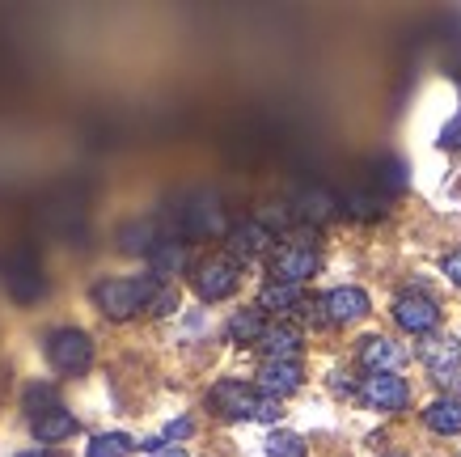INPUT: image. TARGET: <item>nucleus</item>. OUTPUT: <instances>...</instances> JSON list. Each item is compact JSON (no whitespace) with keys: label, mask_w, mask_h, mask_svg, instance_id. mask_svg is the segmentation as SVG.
Instances as JSON below:
<instances>
[{"label":"nucleus","mask_w":461,"mask_h":457,"mask_svg":"<svg viewBox=\"0 0 461 457\" xmlns=\"http://www.w3.org/2000/svg\"><path fill=\"white\" fill-rule=\"evenodd\" d=\"M161 288L157 276H131V279H98L94 284V305H98L106 318L127 322L136 309H149Z\"/></svg>","instance_id":"nucleus-1"},{"label":"nucleus","mask_w":461,"mask_h":457,"mask_svg":"<svg viewBox=\"0 0 461 457\" xmlns=\"http://www.w3.org/2000/svg\"><path fill=\"white\" fill-rule=\"evenodd\" d=\"M47 361L56 364L59 373H85L89 364H94V339L85 331H77V326H68V331H56L51 339H47Z\"/></svg>","instance_id":"nucleus-2"},{"label":"nucleus","mask_w":461,"mask_h":457,"mask_svg":"<svg viewBox=\"0 0 461 457\" xmlns=\"http://www.w3.org/2000/svg\"><path fill=\"white\" fill-rule=\"evenodd\" d=\"M238 279H241V267L238 259H229V254H212L203 259L195 271V292L199 301H224V297H233L238 292Z\"/></svg>","instance_id":"nucleus-3"},{"label":"nucleus","mask_w":461,"mask_h":457,"mask_svg":"<svg viewBox=\"0 0 461 457\" xmlns=\"http://www.w3.org/2000/svg\"><path fill=\"white\" fill-rule=\"evenodd\" d=\"M318 250L305 246V242H284V246L271 250V276L276 284H305L309 276H318Z\"/></svg>","instance_id":"nucleus-4"},{"label":"nucleus","mask_w":461,"mask_h":457,"mask_svg":"<svg viewBox=\"0 0 461 457\" xmlns=\"http://www.w3.org/2000/svg\"><path fill=\"white\" fill-rule=\"evenodd\" d=\"M393 322L411 334H432L440 326V305L428 292H402L393 301Z\"/></svg>","instance_id":"nucleus-5"},{"label":"nucleus","mask_w":461,"mask_h":457,"mask_svg":"<svg viewBox=\"0 0 461 457\" xmlns=\"http://www.w3.org/2000/svg\"><path fill=\"white\" fill-rule=\"evenodd\" d=\"M360 402L373 411H402L411 402V386L398 373H368L360 381Z\"/></svg>","instance_id":"nucleus-6"},{"label":"nucleus","mask_w":461,"mask_h":457,"mask_svg":"<svg viewBox=\"0 0 461 457\" xmlns=\"http://www.w3.org/2000/svg\"><path fill=\"white\" fill-rule=\"evenodd\" d=\"M5 284H9V292H14L17 301H39L42 288H47V279H42V267H39V259H34V250L22 246L14 259H9Z\"/></svg>","instance_id":"nucleus-7"},{"label":"nucleus","mask_w":461,"mask_h":457,"mask_svg":"<svg viewBox=\"0 0 461 457\" xmlns=\"http://www.w3.org/2000/svg\"><path fill=\"white\" fill-rule=\"evenodd\" d=\"M212 407L221 411L224 419H258V407H263V394L246 381H216L212 389Z\"/></svg>","instance_id":"nucleus-8"},{"label":"nucleus","mask_w":461,"mask_h":457,"mask_svg":"<svg viewBox=\"0 0 461 457\" xmlns=\"http://www.w3.org/2000/svg\"><path fill=\"white\" fill-rule=\"evenodd\" d=\"M182 233L186 237H221L224 233V208L216 195H195L186 208H182Z\"/></svg>","instance_id":"nucleus-9"},{"label":"nucleus","mask_w":461,"mask_h":457,"mask_svg":"<svg viewBox=\"0 0 461 457\" xmlns=\"http://www.w3.org/2000/svg\"><path fill=\"white\" fill-rule=\"evenodd\" d=\"M321 309H326V322L330 326H351L368 314V292L364 288H335L321 297Z\"/></svg>","instance_id":"nucleus-10"},{"label":"nucleus","mask_w":461,"mask_h":457,"mask_svg":"<svg viewBox=\"0 0 461 457\" xmlns=\"http://www.w3.org/2000/svg\"><path fill=\"white\" fill-rule=\"evenodd\" d=\"M360 364L368 373H398L406 364V347L385 339V334H368L360 343Z\"/></svg>","instance_id":"nucleus-11"},{"label":"nucleus","mask_w":461,"mask_h":457,"mask_svg":"<svg viewBox=\"0 0 461 457\" xmlns=\"http://www.w3.org/2000/svg\"><path fill=\"white\" fill-rule=\"evenodd\" d=\"M301 361H263L258 369V394H271V398H284V394H296L301 389Z\"/></svg>","instance_id":"nucleus-12"},{"label":"nucleus","mask_w":461,"mask_h":457,"mask_svg":"<svg viewBox=\"0 0 461 457\" xmlns=\"http://www.w3.org/2000/svg\"><path fill=\"white\" fill-rule=\"evenodd\" d=\"M339 212V199L326 187H305V191L293 199V216L305 224H326Z\"/></svg>","instance_id":"nucleus-13"},{"label":"nucleus","mask_w":461,"mask_h":457,"mask_svg":"<svg viewBox=\"0 0 461 457\" xmlns=\"http://www.w3.org/2000/svg\"><path fill=\"white\" fill-rule=\"evenodd\" d=\"M267 246H271V233L258 221H246L238 229H229V259H238V263H250V259L267 254Z\"/></svg>","instance_id":"nucleus-14"},{"label":"nucleus","mask_w":461,"mask_h":457,"mask_svg":"<svg viewBox=\"0 0 461 457\" xmlns=\"http://www.w3.org/2000/svg\"><path fill=\"white\" fill-rule=\"evenodd\" d=\"M258 347H263L267 361H296V352H301V331H296L293 322H276V326H267Z\"/></svg>","instance_id":"nucleus-15"},{"label":"nucleus","mask_w":461,"mask_h":457,"mask_svg":"<svg viewBox=\"0 0 461 457\" xmlns=\"http://www.w3.org/2000/svg\"><path fill=\"white\" fill-rule=\"evenodd\" d=\"M182 267H186V242H178V237H161V242L153 246V254H149V271L166 284L169 276H178Z\"/></svg>","instance_id":"nucleus-16"},{"label":"nucleus","mask_w":461,"mask_h":457,"mask_svg":"<svg viewBox=\"0 0 461 457\" xmlns=\"http://www.w3.org/2000/svg\"><path fill=\"white\" fill-rule=\"evenodd\" d=\"M420 361L428 364L436 377H448L461 364V343H457V339H423V343H420Z\"/></svg>","instance_id":"nucleus-17"},{"label":"nucleus","mask_w":461,"mask_h":457,"mask_svg":"<svg viewBox=\"0 0 461 457\" xmlns=\"http://www.w3.org/2000/svg\"><path fill=\"white\" fill-rule=\"evenodd\" d=\"M72 432H77V419H72V411H64V407H47V411L34 416V436H39L42 444H56V441H64V436H72Z\"/></svg>","instance_id":"nucleus-18"},{"label":"nucleus","mask_w":461,"mask_h":457,"mask_svg":"<svg viewBox=\"0 0 461 457\" xmlns=\"http://www.w3.org/2000/svg\"><path fill=\"white\" fill-rule=\"evenodd\" d=\"M305 305V292L296 288V284H267L263 292H258V309L263 314H293V309H301Z\"/></svg>","instance_id":"nucleus-19"},{"label":"nucleus","mask_w":461,"mask_h":457,"mask_svg":"<svg viewBox=\"0 0 461 457\" xmlns=\"http://www.w3.org/2000/svg\"><path fill=\"white\" fill-rule=\"evenodd\" d=\"M339 208L348 212V216H356V221H381V216H385V195H381L377 187H373V191H348Z\"/></svg>","instance_id":"nucleus-20"},{"label":"nucleus","mask_w":461,"mask_h":457,"mask_svg":"<svg viewBox=\"0 0 461 457\" xmlns=\"http://www.w3.org/2000/svg\"><path fill=\"white\" fill-rule=\"evenodd\" d=\"M267 334V314L254 305V309H238L233 318H229V339L233 343H258Z\"/></svg>","instance_id":"nucleus-21"},{"label":"nucleus","mask_w":461,"mask_h":457,"mask_svg":"<svg viewBox=\"0 0 461 457\" xmlns=\"http://www.w3.org/2000/svg\"><path fill=\"white\" fill-rule=\"evenodd\" d=\"M423 424H428L432 432H440V436H457L461 432V402L457 398L432 402V407L423 411Z\"/></svg>","instance_id":"nucleus-22"},{"label":"nucleus","mask_w":461,"mask_h":457,"mask_svg":"<svg viewBox=\"0 0 461 457\" xmlns=\"http://www.w3.org/2000/svg\"><path fill=\"white\" fill-rule=\"evenodd\" d=\"M131 449H136V441L123 436V432H106V436L89 441V457H127Z\"/></svg>","instance_id":"nucleus-23"},{"label":"nucleus","mask_w":461,"mask_h":457,"mask_svg":"<svg viewBox=\"0 0 461 457\" xmlns=\"http://www.w3.org/2000/svg\"><path fill=\"white\" fill-rule=\"evenodd\" d=\"M119 242H123L127 254H140V250H144V254H153V246H157V242H153V221L127 224L123 233H119Z\"/></svg>","instance_id":"nucleus-24"},{"label":"nucleus","mask_w":461,"mask_h":457,"mask_svg":"<svg viewBox=\"0 0 461 457\" xmlns=\"http://www.w3.org/2000/svg\"><path fill=\"white\" fill-rule=\"evenodd\" d=\"M254 221L263 224L267 233H276V229H288V224H293L296 216H293V204H267V208L258 212Z\"/></svg>","instance_id":"nucleus-25"},{"label":"nucleus","mask_w":461,"mask_h":457,"mask_svg":"<svg viewBox=\"0 0 461 457\" xmlns=\"http://www.w3.org/2000/svg\"><path fill=\"white\" fill-rule=\"evenodd\" d=\"M267 457H305V441L293 436V432H276L267 441Z\"/></svg>","instance_id":"nucleus-26"},{"label":"nucleus","mask_w":461,"mask_h":457,"mask_svg":"<svg viewBox=\"0 0 461 457\" xmlns=\"http://www.w3.org/2000/svg\"><path fill=\"white\" fill-rule=\"evenodd\" d=\"M377 187H381V195H398L406 187V169L398 166V161H381L377 166Z\"/></svg>","instance_id":"nucleus-27"},{"label":"nucleus","mask_w":461,"mask_h":457,"mask_svg":"<svg viewBox=\"0 0 461 457\" xmlns=\"http://www.w3.org/2000/svg\"><path fill=\"white\" fill-rule=\"evenodd\" d=\"M153 314H169V309H178V292L169 288V284H161L157 288V297H153V305H149Z\"/></svg>","instance_id":"nucleus-28"},{"label":"nucleus","mask_w":461,"mask_h":457,"mask_svg":"<svg viewBox=\"0 0 461 457\" xmlns=\"http://www.w3.org/2000/svg\"><path fill=\"white\" fill-rule=\"evenodd\" d=\"M440 144L445 149H461V114H453L445 123V132H440Z\"/></svg>","instance_id":"nucleus-29"},{"label":"nucleus","mask_w":461,"mask_h":457,"mask_svg":"<svg viewBox=\"0 0 461 457\" xmlns=\"http://www.w3.org/2000/svg\"><path fill=\"white\" fill-rule=\"evenodd\" d=\"M191 432H195L191 419H174V424L166 428V441H182V436H191Z\"/></svg>","instance_id":"nucleus-30"},{"label":"nucleus","mask_w":461,"mask_h":457,"mask_svg":"<svg viewBox=\"0 0 461 457\" xmlns=\"http://www.w3.org/2000/svg\"><path fill=\"white\" fill-rule=\"evenodd\" d=\"M445 276H448V279H453V284H457V288H461V250H453V254H448V259H445Z\"/></svg>","instance_id":"nucleus-31"},{"label":"nucleus","mask_w":461,"mask_h":457,"mask_svg":"<svg viewBox=\"0 0 461 457\" xmlns=\"http://www.w3.org/2000/svg\"><path fill=\"white\" fill-rule=\"evenodd\" d=\"M153 457H186V453H182V449H174V444H166V449H157Z\"/></svg>","instance_id":"nucleus-32"},{"label":"nucleus","mask_w":461,"mask_h":457,"mask_svg":"<svg viewBox=\"0 0 461 457\" xmlns=\"http://www.w3.org/2000/svg\"><path fill=\"white\" fill-rule=\"evenodd\" d=\"M17 457H59V453H47V449H34V453H17Z\"/></svg>","instance_id":"nucleus-33"}]
</instances>
